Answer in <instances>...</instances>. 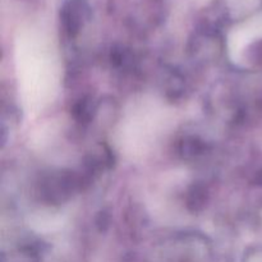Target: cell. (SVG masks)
Returning a JSON list of instances; mask_svg holds the SVG:
<instances>
[{"mask_svg":"<svg viewBox=\"0 0 262 262\" xmlns=\"http://www.w3.org/2000/svg\"><path fill=\"white\" fill-rule=\"evenodd\" d=\"M81 174L74 171H56L46 176L40 183V197L49 205L67 201L76 191L83 187Z\"/></svg>","mask_w":262,"mask_h":262,"instance_id":"6da1fadb","label":"cell"},{"mask_svg":"<svg viewBox=\"0 0 262 262\" xmlns=\"http://www.w3.org/2000/svg\"><path fill=\"white\" fill-rule=\"evenodd\" d=\"M82 19H83V10L82 7L76 2H71L69 4L64 5L61 10V23H63L64 31L69 36H76L82 27Z\"/></svg>","mask_w":262,"mask_h":262,"instance_id":"7a4b0ae2","label":"cell"},{"mask_svg":"<svg viewBox=\"0 0 262 262\" xmlns=\"http://www.w3.org/2000/svg\"><path fill=\"white\" fill-rule=\"evenodd\" d=\"M179 155L186 160L201 158L209 151V145L197 136H186L178 143Z\"/></svg>","mask_w":262,"mask_h":262,"instance_id":"3957f363","label":"cell"},{"mask_svg":"<svg viewBox=\"0 0 262 262\" xmlns=\"http://www.w3.org/2000/svg\"><path fill=\"white\" fill-rule=\"evenodd\" d=\"M209 191L202 183H193L186 194V206L193 214L201 212L209 204Z\"/></svg>","mask_w":262,"mask_h":262,"instance_id":"277c9868","label":"cell"},{"mask_svg":"<svg viewBox=\"0 0 262 262\" xmlns=\"http://www.w3.org/2000/svg\"><path fill=\"white\" fill-rule=\"evenodd\" d=\"M94 101H92L91 97L89 96L83 97V99L79 100L78 102H76L73 109H72V115H73V118L77 122L82 123V124H87L89 122H91V119L94 118Z\"/></svg>","mask_w":262,"mask_h":262,"instance_id":"5b68a950","label":"cell"},{"mask_svg":"<svg viewBox=\"0 0 262 262\" xmlns=\"http://www.w3.org/2000/svg\"><path fill=\"white\" fill-rule=\"evenodd\" d=\"M112 63L117 67H127L132 63V55L124 48H114L110 54Z\"/></svg>","mask_w":262,"mask_h":262,"instance_id":"8992f818","label":"cell"},{"mask_svg":"<svg viewBox=\"0 0 262 262\" xmlns=\"http://www.w3.org/2000/svg\"><path fill=\"white\" fill-rule=\"evenodd\" d=\"M96 224L97 227H99V229H106L107 225H109V215H107L106 212H101V214L99 215V217H97Z\"/></svg>","mask_w":262,"mask_h":262,"instance_id":"52a82bcc","label":"cell"}]
</instances>
